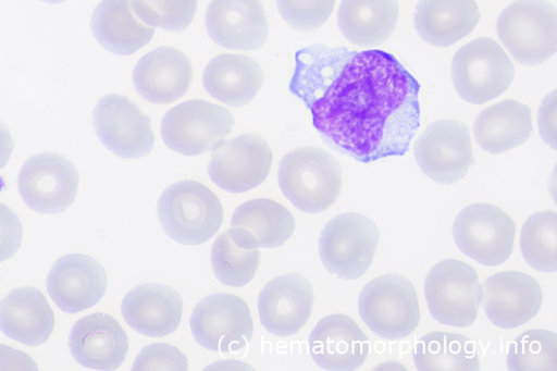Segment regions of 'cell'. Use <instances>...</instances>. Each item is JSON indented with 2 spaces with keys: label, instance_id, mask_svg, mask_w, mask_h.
I'll use <instances>...</instances> for the list:
<instances>
[{
  "label": "cell",
  "instance_id": "cell-1",
  "mask_svg": "<svg viewBox=\"0 0 557 371\" xmlns=\"http://www.w3.org/2000/svg\"><path fill=\"white\" fill-rule=\"evenodd\" d=\"M317 52L293 91L325 144L362 163L404 156L420 125L417 79L382 50Z\"/></svg>",
  "mask_w": 557,
  "mask_h": 371
},
{
  "label": "cell",
  "instance_id": "cell-2",
  "mask_svg": "<svg viewBox=\"0 0 557 371\" xmlns=\"http://www.w3.org/2000/svg\"><path fill=\"white\" fill-rule=\"evenodd\" d=\"M277 177L283 195L306 213L327 210L342 190L339 161L319 147H300L286 153Z\"/></svg>",
  "mask_w": 557,
  "mask_h": 371
},
{
  "label": "cell",
  "instance_id": "cell-3",
  "mask_svg": "<svg viewBox=\"0 0 557 371\" xmlns=\"http://www.w3.org/2000/svg\"><path fill=\"white\" fill-rule=\"evenodd\" d=\"M157 213L164 233L187 246L211 239L224 218L218 196L206 185L191 180L166 187L158 199Z\"/></svg>",
  "mask_w": 557,
  "mask_h": 371
},
{
  "label": "cell",
  "instance_id": "cell-4",
  "mask_svg": "<svg viewBox=\"0 0 557 371\" xmlns=\"http://www.w3.org/2000/svg\"><path fill=\"white\" fill-rule=\"evenodd\" d=\"M358 312L379 337L396 341L409 336L420 322V306L412 283L404 275H380L364 285Z\"/></svg>",
  "mask_w": 557,
  "mask_h": 371
},
{
  "label": "cell",
  "instance_id": "cell-5",
  "mask_svg": "<svg viewBox=\"0 0 557 371\" xmlns=\"http://www.w3.org/2000/svg\"><path fill=\"white\" fill-rule=\"evenodd\" d=\"M496 30L506 50L523 65H539L556 52V12L546 0L511 2L500 12Z\"/></svg>",
  "mask_w": 557,
  "mask_h": 371
},
{
  "label": "cell",
  "instance_id": "cell-6",
  "mask_svg": "<svg viewBox=\"0 0 557 371\" xmlns=\"http://www.w3.org/2000/svg\"><path fill=\"white\" fill-rule=\"evenodd\" d=\"M379 228L369 218L341 213L322 228L318 250L329 273L344 280H356L370 268L379 244Z\"/></svg>",
  "mask_w": 557,
  "mask_h": 371
},
{
  "label": "cell",
  "instance_id": "cell-7",
  "mask_svg": "<svg viewBox=\"0 0 557 371\" xmlns=\"http://www.w3.org/2000/svg\"><path fill=\"white\" fill-rule=\"evenodd\" d=\"M515 66L503 48L487 37L476 38L457 50L451 78L467 102L481 104L502 95L511 84Z\"/></svg>",
  "mask_w": 557,
  "mask_h": 371
},
{
  "label": "cell",
  "instance_id": "cell-8",
  "mask_svg": "<svg viewBox=\"0 0 557 371\" xmlns=\"http://www.w3.org/2000/svg\"><path fill=\"white\" fill-rule=\"evenodd\" d=\"M481 284L476 271L458 259L436 263L424 281V296L431 316L437 322L470 326L481 305Z\"/></svg>",
  "mask_w": 557,
  "mask_h": 371
},
{
  "label": "cell",
  "instance_id": "cell-9",
  "mask_svg": "<svg viewBox=\"0 0 557 371\" xmlns=\"http://www.w3.org/2000/svg\"><path fill=\"white\" fill-rule=\"evenodd\" d=\"M234 116L224 107L193 99L170 109L161 122L164 144L184 156L211 151L232 131Z\"/></svg>",
  "mask_w": 557,
  "mask_h": 371
},
{
  "label": "cell",
  "instance_id": "cell-10",
  "mask_svg": "<svg viewBox=\"0 0 557 371\" xmlns=\"http://www.w3.org/2000/svg\"><path fill=\"white\" fill-rule=\"evenodd\" d=\"M516 226L500 208L491 203H472L463 208L453 224L458 249L480 264L494 267L511 255Z\"/></svg>",
  "mask_w": 557,
  "mask_h": 371
},
{
  "label": "cell",
  "instance_id": "cell-11",
  "mask_svg": "<svg viewBox=\"0 0 557 371\" xmlns=\"http://www.w3.org/2000/svg\"><path fill=\"white\" fill-rule=\"evenodd\" d=\"M190 330L203 348L227 353L246 347L252 336L253 324L248 305L240 297L214 293L195 306Z\"/></svg>",
  "mask_w": 557,
  "mask_h": 371
},
{
  "label": "cell",
  "instance_id": "cell-12",
  "mask_svg": "<svg viewBox=\"0 0 557 371\" xmlns=\"http://www.w3.org/2000/svg\"><path fill=\"white\" fill-rule=\"evenodd\" d=\"M420 170L440 184L463 178L475 163L468 127L457 120H440L426 126L413 144Z\"/></svg>",
  "mask_w": 557,
  "mask_h": 371
},
{
  "label": "cell",
  "instance_id": "cell-13",
  "mask_svg": "<svg viewBox=\"0 0 557 371\" xmlns=\"http://www.w3.org/2000/svg\"><path fill=\"white\" fill-rule=\"evenodd\" d=\"M78 181V172L70 160L59 153L41 152L23 164L17 176V188L32 210L55 214L73 203Z\"/></svg>",
  "mask_w": 557,
  "mask_h": 371
},
{
  "label": "cell",
  "instance_id": "cell-14",
  "mask_svg": "<svg viewBox=\"0 0 557 371\" xmlns=\"http://www.w3.org/2000/svg\"><path fill=\"white\" fill-rule=\"evenodd\" d=\"M272 151L261 136L243 134L223 139L211 150L208 173L220 188L240 194L258 187L269 175Z\"/></svg>",
  "mask_w": 557,
  "mask_h": 371
},
{
  "label": "cell",
  "instance_id": "cell-15",
  "mask_svg": "<svg viewBox=\"0 0 557 371\" xmlns=\"http://www.w3.org/2000/svg\"><path fill=\"white\" fill-rule=\"evenodd\" d=\"M92 124L103 146L121 158H141L153 148L150 118L125 96L102 97L94 109Z\"/></svg>",
  "mask_w": 557,
  "mask_h": 371
},
{
  "label": "cell",
  "instance_id": "cell-16",
  "mask_svg": "<svg viewBox=\"0 0 557 371\" xmlns=\"http://www.w3.org/2000/svg\"><path fill=\"white\" fill-rule=\"evenodd\" d=\"M481 305L487 319L502 329H515L531 321L540 311L543 292L529 274L503 271L481 283Z\"/></svg>",
  "mask_w": 557,
  "mask_h": 371
},
{
  "label": "cell",
  "instance_id": "cell-17",
  "mask_svg": "<svg viewBox=\"0 0 557 371\" xmlns=\"http://www.w3.org/2000/svg\"><path fill=\"white\" fill-rule=\"evenodd\" d=\"M313 304V288L307 277L298 273L278 275L259 294L260 322L275 336H292L308 322Z\"/></svg>",
  "mask_w": 557,
  "mask_h": 371
},
{
  "label": "cell",
  "instance_id": "cell-18",
  "mask_svg": "<svg viewBox=\"0 0 557 371\" xmlns=\"http://www.w3.org/2000/svg\"><path fill=\"white\" fill-rule=\"evenodd\" d=\"M107 273L92 257L70 253L59 258L47 277V290L64 312L76 313L91 308L103 297Z\"/></svg>",
  "mask_w": 557,
  "mask_h": 371
},
{
  "label": "cell",
  "instance_id": "cell-19",
  "mask_svg": "<svg viewBox=\"0 0 557 371\" xmlns=\"http://www.w3.org/2000/svg\"><path fill=\"white\" fill-rule=\"evenodd\" d=\"M309 353L324 370L352 371L367 360L370 345L367 335L350 317L333 313L322 318L311 331Z\"/></svg>",
  "mask_w": 557,
  "mask_h": 371
},
{
  "label": "cell",
  "instance_id": "cell-20",
  "mask_svg": "<svg viewBox=\"0 0 557 371\" xmlns=\"http://www.w3.org/2000/svg\"><path fill=\"white\" fill-rule=\"evenodd\" d=\"M205 24L216 45L234 50L259 49L269 30L260 0H211Z\"/></svg>",
  "mask_w": 557,
  "mask_h": 371
},
{
  "label": "cell",
  "instance_id": "cell-21",
  "mask_svg": "<svg viewBox=\"0 0 557 371\" xmlns=\"http://www.w3.org/2000/svg\"><path fill=\"white\" fill-rule=\"evenodd\" d=\"M69 347L73 358L86 368L115 370L126 358L128 337L113 317L95 312L73 325Z\"/></svg>",
  "mask_w": 557,
  "mask_h": 371
},
{
  "label": "cell",
  "instance_id": "cell-22",
  "mask_svg": "<svg viewBox=\"0 0 557 371\" xmlns=\"http://www.w3.org/2000/svg\"><path fill=\"white\" fill-rule=\"evenodd\" d=\"M193 67L189 59L173 47H159L141 57L133 71L136 91L146 101L169 104L190 87Z\"/></svg>",
  "mask_w": 557,
  "mask_h": 371
},
{
  "label": "cell",
  "instance_id": "cell-23",
  "mask_svg": "<svg viewBox=\"0 0 557 371\" xmlns=\"http://www.w3.org/2000/svg\"><path fill=\"white\" fill-rule=\"evenodd\" d=\"M125 322L148 337H163L180 325L183 299L177 290L160 283H144L126 293L121 305Z\"/></svg>",
  "mask_w": 557,
  "mask_h": 371
},
{
  "label": "cell",
  "instance_id": "cell-24",
  "mask_svg": "<svg viewBox=\"0 0 557 371\" xmlns=\"http://www.w3.org/2000/svg\"><path fill=\"white\" fill-rule=\"evenodd\" d=\"M230 231L247 248H277L293 235L295 219L283 205L257 198L235 209Z\"/></svg>",
  "mask_w": 557,
  "mask_h": 371
},
{
  "label": "cell",
  "instance_id": "cell-25",
  "mask_svg": "<svg viewBox=\"0 0 557 371\" xmlns=\"http://www.w3.org/2000/svg\"><path fill=\"white\" fill-rule=\"evenodd\" d=\"M53 327V310L35 287H17L0 301V330L12 339L40 345L50 337Z\"/></svg>",
  "mask_w": 557,
  "mask_h": 371
},
{
  "label": "cell",
  "instance_id": "cell-26",
  "mask_svg": "<svg viewBox=\"0 0 557 371\" xmlns=\"http://www.w3.org/2000/svg\"><path fill=\"white\" fill-rule=\"evenodd\" d=\"M202 81L211 97L237 108L250 102L258 94L263 83V72L251 57L222 53L208 62Z\"/></svg>",
  "mask_w": 557,
  "mask_h": 371
},
{
  "label": "cell",
  "instance_id": "cell-27",
  "mask_svg": "<svg viewBox=\"0 0 557 371\" xmlns=\"http://www.w3.org/2000/svg\"><path fill=\"white\" fill-rule=\"evenodd\" d=\"M480 12L474 0H420L413 14L419 36L436 47H447L469 35Z\"/></svg>",
  "mask_w": 557,
  "mask_h": 371
},
{
  "label": "cell",
  "instance_id": "cell-28",
  "mask_svg": "<svg viewBox=\"0 0 557 371\" xmlns=\"http://www.w3.org/2000/svg\"><path fill=\"white\" fill-rule=\"evenodd\" d=\"M90 28L104 49L120 55L138 51L154 34V27L138 18L131 0H102L92 12Z\"/></svg>",
  "mask_w": 557,
  "mask_h": 371
},
{
  "label": "cell",
  "instance_id": "cell-29",
  "mask_svg": "<svg viewBox=\"0 0 557 371\" xmlns=\"http://www.w3.org/2000/svg\"><path fill=\"white\" fill-rule=\"evenodd\" d=\"M473 136L479 147L502 153L529 139L533 131L531 111L515 99L484 108L474 119Z\"/></svg>",
  "mask_w": 557,
  "mask_h": 371
},
{
  "label": "cell",
  "instance_id": "cell-30",
  "mask_svg": "<svg viewBox=\"0 0 557 371\" xmlns=\"http://www.w3.org/2000/svg\"><path fill=\"white\" fill-rule=\"evenodd\" d=\"M399 15L397 0H342L337 25L354 45L383 44L394 32Z\"/></svg>",
  "mask_w": 557,
  "mask_h": 371
},
{
  "label": "cell",
  "instance_id": "cell-31",
  "mask_svg": "<svg viewBox=\"0 0 557 371\" xmlns=\"http://www.w3.org/2000/svg\"><path fill=\"white\" fill-rule=\"evenodd\" d=\"M420 371H476L480 361L475 346L466 335L443 331L423 335L413 350Z\"/></svg>",
  "mask_w": 557,
  "mask_h": 371
},
{
  "label": "cell",
  "instance_id": "cell-32",
  "mask_svg": "<svg viewBox=\"0 0 557 371\" xmlns=\"http://www.w3.org/2000/svg\"><path fill=\"white\" fill-rule=\"evenodd\" d=\"M210 260L220 283L242 287L253 279L260 263V250L245 247L227 230L214 239Z\"/></svg>",
  "mask_w": 557,
  "mask_h": 371
},
{
  "label": "cell",
  "instance_id": "cell-33",
  "mask_svg": "<svg viewBox=\"0 0 557 371\" xmlns=\"http://www.w3.org/2000/svg\"><path fill=\"white\" fill-rule=\"evenodd\" d=\"M556 218L552 210L535 212L525 220L520 235L523 259L545 273L556 270Z\"/></svg>",
  "mask_w": 557,
  "mask_h": 371
},
{
  "label": "cell",
  "instance_id": "cell-34",
  "mask_svg": "<svg viewBox=\"0 0 557 371\" xmlns=\"http://www.w3.org/2000/svg\"><path fill=\"white\" fill-rule=\"evenodd\" d=\"M556 333L533 329L518 335L508 347L510 371H556Z\"/></svg>",
  "mask_w": 557,
  "mask_h": 371
},
{
  "label": "cell",
  "instance_id": "cell-35",
  "mask_svg": "<svg viewBox=\"0 0 557 371\" xmlns=\"http://www.w3.org/2000/svg\"><path fill=\"white\" fill-rule=\"evenodd\" d=\"M138 18L148 26L181 32L194 20L197 0H131Z\"/></svg>",
  "mask_w": 557,
  "mask_h": 371
},
{
  "label": "cell",
  "instance_id": "cell-36",
  "mask_svg": "<svg viewBox=\"0 0 557 371\" xmlns=\"http://www.w3.org/2000/svg\"><path fill=\"white\" fill-rule=\"evenodd\" d=\"M284 21L298 30H313L330 17L335 0H276Z\"/></svg>",
  "mask_w": 557,
  "mask_h": 371
},
{
  "label": "cell",
  "instance_id": "cell-37",
  "mask_svg": "<svg viewBox=\"0 0 557 371\" xmlns=\"http://www.w3.org/2000/svg\"><path fill=\"white\" fill-rule=\"evenodd\" d=\"M133 371H186L188 361L186 356L176 347L157 343L144 347L137 355Z\"/></svg>",
  "mask_w": 557,
  "mask_h": 371
},
{
  "label": "cell",
  "instance_id": "cell-38",
  "mask_svg": "<svg viewBox=\"0 0 557 371\" xmlns=\"http://www.w3.org/2000/svg\"><path fill=\"white\" fill-rule=\"evenodd\" d=\"M23 227L18 217L0 202V262L13 257L21 246Z\"/></svg>",
  "mask_w": 557,
  "mask_h": 371
},
{
  "label": "cell",
  "instance_id": "cell-39",
  "mask_svg": "<svg viewBox=\"0 0 557 371\" xmlns=\"http://www.w3.org/2000/svg\"><path fill=\"white\" fill-rule=\"evenodd\" d=\"M539 128L544 141L555 148V91L548 94L540 108Z\"/></svg>",
  "mask_w": 557,
  "mask_h": 371
},
{
  "label": "cell",
  "instance_id": "cell-40",
  "mask_svg": "<svg viewBox=\"0 0 557 371\" xmlns=\"http://www.w3.org/2000/svg\"><path fill=\"white\" fill-rule=\"evenodd\" d=\"M37 364L25 353L0 344V370H37Z\"/></svg>",
  "mask_w": 557,
  "mask_h": 371
},
{
  "label": "cell",
  "instance_id": "cell-41",
  "mask_svg": "<svg viewBox=\"0 0 557 371\" xmlns=\"http://www.w3.org/2000/svg\"><path fill=\"white\" fill-rule=\"evenodd\" d=\"M14 148L13 138L8 126L0 121V169L9 161Z\"/></svg>",
  "mask_w": 557,
  "mask_h": 371
},
{
  "label": "cell",
  "instance_id": "cell-42",
  "mask_svg": "<svg viewBox=\"0 0 557 371\" xmlns=\"http://www.w3.org/2000/svg\"><path fill=\"white\" fill-rule=\"evenodd\" d=\"M41 1L47 2V3L55 4V3H61V2H63L65 0H41Z\"/></svg>",
  "mask_w": 557,
  "mask_h": 371
}]
</instances>
